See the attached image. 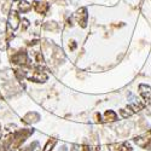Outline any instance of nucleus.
<instances>
[{
  "instance_id": "f8f14e48",
  "label": "nucleus",
  "mask_w": 151,
  "mask_h": 151,
  "mask_svg": "<svg viewBox=\"0 0 151 151\" xmlns=\"http://www.w3.org/2000/svg\"><path fill=\"white\" fill-rule=\"evenodd\" d=\"M44 28L46 30H51V32H57L58 30V24L56 22H47L44 24Z\"/></svg>"
},
{
  "instance_id": "f257e3e1",
  "label": "nucleus",
  "mask_w": 151,
  "mask_h": 151,
  "mask_svg": "<svg viewBox=\"0 0 151 151\" xmlns=\"http://www.w3.org/2000/svg\"><path fill=\"white\" fill-rule=\"evenodd\" d=\"M26 78L34 82H45L47 81V74H45L40 69H32L30 71H27Z\"/></svg>"
},
{
  "instance_id": "dca6fc26",
  "label": "nucleus",
  "mask_w": 151,
  "mask_h": 151,
  "mask_svg": "<svg viewBox=\"0 0 151 151\" xmlns=\"http://www.w3.org/2000/svg\"><path fill=\"white\" fill-rule=\"evenodd\" d=\"M0 151H7V149L5 146H1V147H0Z\"/></svg>"
},
{
  "instance_id": "7ed1b4c3",
  "label": "nucleus",
  "mask_w": 151,
  "mask_h": 151,
  "mask_svg": "<svg viewBox=\"0 0 151 151\" xmlns=\"http://www.w3.org/2000/svg\"><path fill=\"white\" fill-rule=\"evenodd\" d=\"M74 18H75V21H76V23L80 24L82 28H86V26H87V19H88L87 9H86V7L79 9V10L76 11V14L74 15Z\"/></svg>"
},
{
  "instance_id": "4468645a",
  "label": "nucleus",
  "mask_w": 151,
  "mask_h": 151,
  "mask_svg": "<svg viewBox=\"0 0 151 151\" xmlns=\"http://www.w3.org/2000/svg\"><path fill=\"white\" fill-rule=\"evenodd\" d=\"M22 23H23V27H22V30H27V28L30 26V23H29V21L27 19V18H23L22 19Z\"/></svg>"
},
{
  "instance_id": "f3484780",
  "label": "nucleus",
  "mask_w": 151,
  "mask_h": 151,
  "mask_svg": "<svg viewBox=\"0 0 151 151\" xmlns=\"http://www.w3.org/2000/svg\"><path fill=\"white\" fill-rule=\"evenodd\" d=\"M51 1H55V0H51Z\"/></svg>"
},
{
  "instance_id": "20e7f679",
  "label": "nucleus",
  "mask_w": 151,
  "mask_h": 151,
  "mask_svg": "<svg viewBox=\"0 0 151 151\" xmlns=\"http://www.w3.org/2000/svg\"><path fill=\"white\" fill-rule=\"evenodd\" d=\"M19 23H21V18H19V15L17 14L16 11H10L9 12V27L12 29V30H16L18 27H19Z\"/></svg>"
},
{
  "instance_id": "0eeeda50",
  "label": "nucleus",
  "mask_w": 151,
  "mask_h": 151,
  "mask_svg": "<svg viewBox=\"0 0 151 151\" xmlns=\"http://www.w3.org/2000/svg\"><path fill=\"white\" fill-rule=\"evenodd\" d=\"M134 143L140 146L143 149H147V146L151 144V137H149L147 134L146 135H142V137H137L134 139Z\"/></svg>"
},
{
  "instance_id": "9d476101",
  "label": "nucleus",
  "mask_w": 151,
  "mask_h": 151,
  "mask_svg": "<svg viewBox=\"0 0 151 151\" xmlns=\"http://www.w3.org/2000/svg\"><path fill=\"white\" fill-rule=\"evenodd\" d=\"M104 120L108 121V122H114L117 120V114L115 111H112V110H108L105 111V114H104Z\"/></svg>"
},
{
  "instance_id": "9b49d317",
  "label": "nucleus",
  "mask_w": 151,
  "mask_h": 151,
  "mask_svg": "<svg viewBox=\"0 0 151 151\" xmlns=\"http://www.w3.org/2000/svg\"><path fill=\"white\" fill-rule=\"evenodd\" d=\"M56 143H57V139H55V138H51V139H48L47 143H46V145L44 146V150H42V151H52V149L55 147Z\"/></svg>"
},
{
  "instance_id": "a211bd4d",
  "label": "nucleus",
  "mask_w": 151,
  "mask_h": 151,
  "mask_svg": "<svg viewBox=\"0 0 151 151\" xmlns=\"http://www.w3.org/2000/svg\"><path fill=\"white\" fill-rule=\"evenodd\" d=\"M26 151H27V150H26Z\"/></svg>"
},
{
  "instance_id": "423d86ee",
  "label": "nucleus",
  "mask_w": 151,
  "mask_h": 151,
  "mask_svg": "<svg viewBox=\"0 0 151 151\" xmlns=\"http://www.w3.org/2000/svg\"><path fill=\"white\" fill-rule=\"evenodd\" d=\"M139 94L146 102H151V87L147 85H139Z\"/></svg>"
},
{
  "instance_id": "f03ea898",
  "label": "nucleus",
  "mask_w": 151,
  "mask_h": 151,
  "mask_svg": "<svg viewBox=\"0 0 151 151\" xmlns=\"http://www.w3.org/2000/svg\"><path fill=\"white\" fill-rule=\"evenodd\" d=\"M29 57L28 55L24 52V51H19V52H16L15 55H12L11 57V63H14L16 65H19V67H24V65H29Z\"/></svg>"
},
{
  "instance_id": "2eb2a0df",
  "label": "nucleus",
  "mask_w": 151,
  "mask_h": 151,
  "mask_svg": "<svg viewBox=\"0 0 151 151\" xmlns=\"http://www.w3.org/2000/svg\"><path fill=\"white\" fill-rule=\"evenodd\" d=\"M10 7H11V4L10 3H5V5H4V7H3V12H9L10 11Z\"/></svg>"
},
{
  "instance_id": "39448f33",
  "label": "nucleus",
  "mask_w": 151,
  "mask_h": 151,
  "mask_svg": "<svg viewBox=\"0 0 151 151\" xmlns=\"http://www.w3.org/2000/svg\"><path fill=\"white\" fill-rule=\"evenodd\" d=\"M33 9L35 10L36 14L44 15V14H46V12L48 11L50 5L47 3H45V1H37V0H36V1L33 3Z\"/></svg>"
},
{
  "instance_id": "1a4fd4ad",
  "label": "nucleus",
  "mask_w": 151,
  "mask_h": 151,
  "mask_svg": "<svg viewBox=\"0 0 151 151\" xmlns=\"http://www.w3.org/2000/svg\"><path fill=\"white\" fill-rule=\"evenodd\" d=\"M33 7V4H29L28 1H24V0H21L19 4H18V10L22 12V14H27L29 12Z\"/></svg>"
},
{
  "instance_id": "6e6552de",
  "label": "nucleus",
  "mask_w": 151,
  "mask_h": 151,
  "mask_svg": "<svg viewBox=\"0 0 151 151\" xmlns=\"http://www.w3.org/2000/svg\"><path fill=\"white\" fill-rule=\"evenodd\" d=\"M40 120V115L37 114L35 111H32V112H28V114L23 117V121L26 123H34V122H37Z\"/></svg>"
},
{
  "instance_id": "ddd939ff",
  "label": "nucleus",
  "mask_w": 151,
  "mask_h": 151,
  "mask_svg": "<svg viewBox=\"0 0 151 151\" xmlns=\"http://www.w3.org/2000/svg\"><path fill=\"white\" fill-rule=\"evenodd\" d=\"M129 109H122L121 111H120V114H121V116L122 117H128V116H131L132 114H133V111H128Z\"/></svg>"
}]
</instances>
